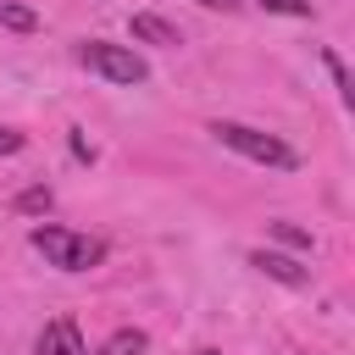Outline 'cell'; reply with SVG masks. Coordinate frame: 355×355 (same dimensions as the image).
Here are the masks:
<instances>
[{
  "instance_id": "obj_15",
  "label": "cell",
  "mask_w": 355,
  "mask_h": 355,
  "mask_svg": "<svg viewBox=\"0 0 355 355\" xmlns=\"http://www.w3.org/2000/svg\"><path fill=\"white\" fill-rule=\"evenodd\" d=\"M200 355H216V349H200Z\"/></svg>"
},
{
  "instance_id": "obj_12",
  "label": "cell",
  "mask_w": 355,
  "mask_h": 355,
  "mask_svg": "<svg viewBox=\"0 0 355 355\" xmlns=\"http://www.w3.org/2000/svg\"><path fill=\"white\" fill-rule=\"evenodd\" d=\"M17 205L22 211H50V189H28V194H17Z\"/></svg>"
},
{
  "instance_id": "obj_5",
  "label": "cell",
  "mask_w": 355,
  "mask_h": 355,
  "mask_svg": "<svg viewBox=\"0 0 355 355\" xmlns=\"http://www.w3.org/2000/svg\"><path fill=\"white\" fill-rule=\"evenodd\" d=\"M250 266L266 272V277H277V283H288V288H305V283H311V272H305L300 261L277 255V250H250Z\"/></svg>"
},
{
  "instance_id": "obj_11",
  "label": "cell",
  "mask_w": 355,
  "mask_h": 355,
  "mask_svg": "<svg viewBox=\"0 0 355 355\" xmlns=\"http://www.w3.org/2000/svg\"><path fill=\"white\" fill-rule=\"evenodd\" d=\"M266 11H283V17H311V0H261Z\"/></svg>"
},
{
  "instance_id": "obj_2",
  "label": "cell",
  "mask_w": 355,
  "mask_h": 355,
  "mask_svg": "<svg viewBox=\"0 0 355 355\" xmlns=\"http://www.w3.org/2000/svg\"><path fill=\"white\" fill-rule=\"evenodd\" d=\"M28 244H33L50 266H61V272H89V266L105 261V244H100V239L72 233V227H55V222H39V227L28 233Z\"/></svg>"
},
{
  "instance_id": "obj_9",
  "label": "cell",
  "mask_w": 355,
  "mask_h": 355,
  "mask_svg": "<svg viewBox=\"0 0 355 355\" xmlns=\"http://www.w3.org/2000/svg\"><path fill=\"white\" fill-rule=\"evenodd\" d=\"M322 61H327V72H333V83H338V100L349 105V100H355V89H349V72H344V61H338L333 50H322Z\"/></svg>"
},
{
  "instance_id": "obj_13",
  "label": "cell",
  "mask_w": 355,
  "mask_h": 355,
  "mask_svg": "<svg viewBox=\"0 0 355 355\" xmlns=\"http://www.w3.org/2000/svg\"><path fill=\"white\" fill-rule=\"evenodd\" d=\"M22 150V133L17 128H0V155H17Z\"/></svg>"
},
{
  "instance_id": "obj_7",
  "label": "cell",
  "mask_w": 355,
  "mask_h": 355,
  "mask_svg": "<svg viewBox=\"0 0 355 355\" xmlns=\"http://www.w3.org/2000/svg\"><path fill=\"white\" fill-rule=\"evenodd\" d=\"M144 344H150V338H144L139 327H116V333L100 344V355H144Z\"/></svg>"
},
{
  "instance_id": "obj_6",
  "label": "cell",
  "mask_w": 355,
  "mask_h": 355,
  "mask_svg": "<svg viewBox=\"0 0 355 355\" xmlns=\"http://www.w3.org/2000/svg\"><path fill=\"white\" fill-rule=\"evenodd\" d=\"M133 39H139V44H183V33H178L166 17H155V11H139V17H133Z\"/></svg>"
},
{
  "instance_id": "obj_3",
  "label": "cell",
  "mask_w": 355,
  "mask_h": 355,
  "mask_svg": "<svg viewBox=\"0 0 355 355\" xmlns=\"http://www.w3.org/2000/svg\"><path fill=\"white\" fill-rule=\"evenodd\" d=\"M78 61H83L89 72H100L105 83H144V78H150L144 55H133L128 44H111V39H83V44H78Z\"/></svg>"
},
{
  "instance_id": "obj_8",
  "label": "cell",
  "mask_w": 355,
  "mask_h": 355,
  "mask_svg": "<svg viewBox=\"0 0 355 355\" xmlns=\"http://www.w3.org/2000/svg\"><path fill=\"white\" fill-rule=\"evenodd\" d=\"M0 22L17 28V33H33V28H39V17H33L28 6H11V0H0Z\"/></svg>"
},
{
  "instance_id": "obj_1",
  "label": "cell",
  "mask_w": 355,
  "mask_h": 355,
  "mask_svg": "<svg viewBox=\"0 0 355 355\" xmlns=\"http://www.w3.org/2000/svg\"><path fill=\"white\" fill-rule=\"evenodd\" d=\"M211 139H216L222 150L255 161V166H272V172H294V166H300V155H294L277 133H261V128H244V122H211Z\"/></svg>"
},
{
  "instance_id": "obj_4",
  "label": "cell",
  "mask_w": 355,
  "mask_h": 355,
  "mask_svg": "<svg viewBox=\"0 0 355 355\" xmlns=\"http://www.w3.org/2000/svg\"><path fill=\"white\" fill-rule=\"evenodd\" d=\"M33 355H89V349H83V338H78V322H72V316H55V322H44Z\"/></svg>"
},
{
  "instance_id": "obj_10",
  "label": "cell",
  "mask_w": 355,
  "mask_h": 355,
  "mask_svg": "<svg viewBox=\"0 0 355 355\" xmlns=\"http://www.w3.org/2000/svg\"><path fill=\"white\" fill-rule=\"evenodd\" d=\"M272 233H277L283 244H294V250H311V233H305V227H294V222H272Z\"/></svg>"
},
{
  "instance_id": "obj_14",
  "label": "cell",
  "mask_w": 355,
  "mask_h": 355,
  "mask_svg": "<svg viewBox=\"0 0 355 355\" xmlns=\"http://www.w3.org/2000/svg\"><path fill=\"white\" fill-rule=\"evenodd\" d=\"M194 6H211V11H233L239 0H194Z\"/></svg>"
}]
</instances>
